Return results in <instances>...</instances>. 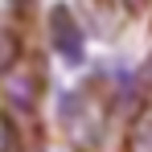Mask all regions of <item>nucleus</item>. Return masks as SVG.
<instances>
[{
  "label": "nucleus",
  "instance_id": "nucleus-2",
  "mask_svg": "<svg viewBox=\"0 0 152 152\" xmlns=\"http://www.w3.org/2000/svg\"><path fill=\"white\" fill-rule=\"evenodd\" d=\"M50 45L58 50V58L82 62V50H86L82 25H78V17L66 8V4H53V8H50Z\"/></svg>",
  "mask_w": 152,
  "mask_h": 152
},
{
  "label": "nucleus",
  "instance_id": "nucleus-4",
  "mask_svg": "<svg viewBox=\"0 0 152 152\" xmlns=\"http://www.w3.org/2000/svg\"><path fill=\"white\" fill-rule=\"evenodd\" d=\"M82 12L91 17V25L99 29L103 37H115L119 25H124V8L111 4V0H82Z\"/></svg>",
  "mask_w": 152,
  "mask_h": 152
},
{
  "label": "nucleus",
  "instance_id": "nucleus-1",
  "mask_svg": "<svg viewBox=\"0 0 152 152\" xmlns=\"http://www.w3.org/2000/svg\"><path fill=\"white\" fill-rule=\"evenodd\" d=\"M103 119H107V107H103V95L95 91V82L78 86L74 95L62 103V132H66V140H70L74 152H99Z\"/></svg>",
  "mask_w": 152,
  "mask_h": 152
},
{
  "label": "nucleus",
  "instance_id": "nucleus-3",
  "mask_svg": "<svg viewBox=\"0 0 152 152\" xmlns=\"http://www.w3.org/2000/svg\"><path fill=\"white\" fill-rule=\"evenodd\" d=\"M4 99L12 103L17 111H33L37 107V74L33 66H8L4 70Z\"/></svg>",
  "mask_w": 152,
  "mask_h": 152
},
{
  "label": "nucleus",
  "instance_id": "nucleus-6",
  "mask_svg": "<svg viewBox=\"0 0 152 152\" xmlns=\"http://www.w3.org/2000/svg\"><path fill=\"white\" fill-rule=\"evenodd\" d=\"M132 4H144V0H132Z\"/></svg>",
  "mask_w": 152,
  "mask_h": 152
},
{
  "label": "nucleus",
  "instance_id": "nucleus-5",
  "mask_svg": "<svg viewBox=\"0 0 152 152\" xmlns=\"http://www.w3.org/2000/svg\"><path fill=\"white\" fill-rule=\"evenodd\" d=\"M127 152H152V107L132 119V127H127Z\"/></svg>",
  "mask_w": 152,
  "mask_h": 152
}]
</instances>
